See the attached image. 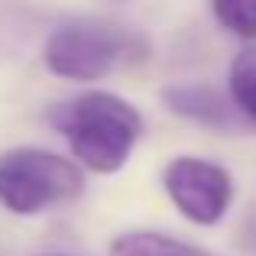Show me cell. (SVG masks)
Instances as JSON below:
<instances>
[{
    "label": "cell",
    "instance_id": "cell-1",
    "mask_svg": "<svg viewBox=\"0 0 256 256\" xmlns=\"http://www.w3.org/2000/svg\"><path fill=\"white\" fill-rule=\"evenodd\" d=\"M49 120L68 140L78 162L100 175L124 169L133 143L143 133L136 107L110 91H91L68 104H58Z\"/></svg>",
    "mask_w": 256,
    "mask_h": 256
},
{
    "label": "cell",
    "instance_id": "cell-2",
    "mask_svg": "<svg viewBox=\"0 0 256 256\" xmlns=\"http://www.w3.org/2000/svg\"><path fill=\"white\" fill-rule=\"evenodd\" d=\"M146 46L140 36L110 23H68L58 26L46 42V68L68 82H98L117 65L140 62Z\"/></svg>",
    "mask_w": 256,
    "mask_h": 256
},
{
    "label": "cell",
    "instance_id": "cell-3",
    "mask_svg": "<svg viewBox=\"0 0 256 256\" xmlns=\"http://www.w3.org/2000/svg\"><path fill=\"white\" fill-rule=\"evenodd\" d=\"M84 192V175L72 159L46 150L0 152V204L13 214H39Z\"/></svg>",
    "mask_w": 256,
    "mask_h": 256
},
{
    "label": "cell",
    "instance_id": "cell-4",
    "mask_svg": "<svg viewBox=\"0 0 256 256\" xmlns=\"http://www.w3.org/2000/svg\"><path fill=\"white\" fill-rule=\"evenodd\" d=\"M162 188L172 204L194 224H218L234 201V178L224 166L198 156H178L162 169Z\"/></svg>",
    "mask_w": 256,
    "mask_h": 256
},
{
    "label": "cell",
    "instance_id": "cell-5",
    "mask_svg": "<svg viewBox=\"0 0 256 256\" xmlns=\"http://www.w3.org/2000/svg\"><path fill=\"white\" fill-rule=\"evenodd\" d=\"M162 104L172 114L185 120H194L201 126H230L234 114H230V100L211 84H169L162 88Z\"/></svg>",
    "mask_w": 256,
    "mask_h": 256
},
{
    "label": "cell",
    "instance_id": "cell-6",
    "mask_svg": "<svg viewBox=\"0 0 256 256\" xmlns=\"http://www.w3.org/2000/svg\"><path fill=\"white\" fill-rule=\"evenodd\" d=\"M110 256H214L194 244H185L169 234L156 230H126L120 237H114Z\"/></svg>",
    "mask_w": 256,
    "mask_h": 256
},
{
    "label": "cell",
    "instance_id": "cell-7",
    "mask_svg": "<svg viewBox=\"0 0 256 256\" xmlns=\"http://www.w3.org/2000/svg\"><path fill=\"white\" fill-rule=\"evenodd\" d=\"M230 100L256 124V46L237 52L230 65Z\"/></svg>",
    "mask_w": 256,
    "mask_h": 256
},
{
    "label": "cell",
    "instance_id": "cell-8",
    "mask_svg": "<svg viewBox=\"0 0 256 256\" xmlns=\"http://www.w3.org/2000/svg\"><path fill=\"white\" fill-rule=\"evenodd\" d=\"M214 16L234 36L256 39V0H211Z\"/></svg>",
    "mask_w": 256,
    "mask_h": 256
}]
</instances>
